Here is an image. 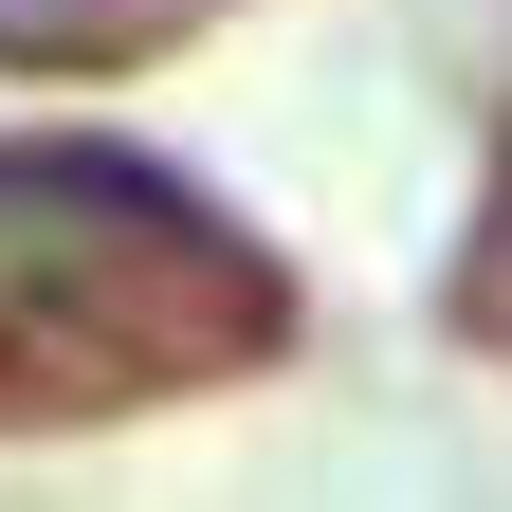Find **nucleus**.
Wrapping results in <instances>:
<instances>
[{
  "label": "nucleus",
  "instance_id": "nucleus-1",
  "mask_svg": "<svg viewBox=\"0 0 512 512\" xmlns=\"http://www.w3.org/2000/svg\"><path fill=\"white\" fill-rule=\"evenodd\" d=\"M183 19H220V0H0V55L19 74H92V55H147Z\"/></svg>",
  "mask_w": 512,
  "mask_h": 512
}]
</instances>
